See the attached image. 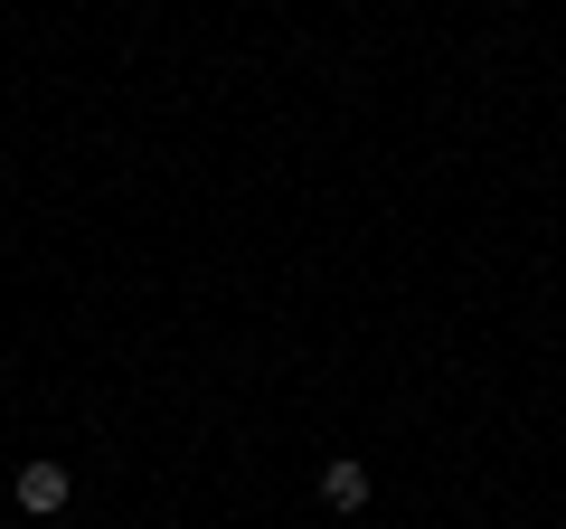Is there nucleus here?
I'll return each mask as SVG.
<instances>
[{"instance_id": "nucleus-1", "label": "nucleus", "mask_w": 566, "mask_h": 529, "mask_svg": "<svg viewBox=\"0 0 566 529\" xmlns=\"http://www.w3.org/2000/svg\"><path fill=\"white\" fill-rule=\"evenodd\" d=\"M66 491H76V483H66V464H48V454H39V464H20V510H39V520H48V510H66Z\"/></svg>"}, {"instance_id": "nucleus-2", "label": "nucleus", "mask_w": 566, "mask_h": 529, "mask_svg": "<svg viewBox=\"0 0 566 529\" xmlns=\"http://www.w3.org/2000/svg\"><path fill=\"white\" fill-rule=\"evenodd\" d=\"M322 501L331 510H359L368 501V464H349V454H340V464H322Z\"/></svg>"}]
</instances>
